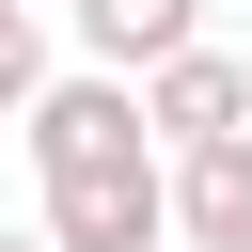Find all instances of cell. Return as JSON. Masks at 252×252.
I'll list each match as a JSON object with an SVG mask.
<instances>
[{
	"label": "cell",
	"instance_id": "6da1fadb",
	"mask_svg": "<svg viewBox=\"0 0 252 252\" xmlns=\"http://www.w3.org/2000/svg\"><path fill=\"white\" fill-rule=\"evenodd\" d=\"M16 142H32V189H47V252H158L173 236V158H158V126H142L126 79L63 63Z\"/></svg>",
	"mask_w": 252,
	"mask_h": 252
},
{
	"label": "cell",
	"instance_id": "7a4b0ae2",
	"mask_svg": "<svg viewBox=\"0 0 252 252\" xmlns=\"http://www.w3.org/2000/svg\"><path fill=\"white\" fill-rule=\"evenodd\" d=\"M63 47H79V79H173L189 47H220L205 32V0H63Z\"/></svg>",
	"mask_w": 252,
	"mask_h": 252
},
{
	"label": "cell",
	"instance_id": "3957f363",
	"mask_svg": "<svg viewBox=\"0 0 252 252\" xmlns=\"http://www.w3.org/2000/svg\"><path fill=\"white\" fill-rule=\"evenodd\" d=\"M142 126H158V158L252 142V47H189L173 79H142Z\"/></svg>",
	"mask_w": 252,
	"mask_h": 252
},
{
	"label": "cell",
	"instance_id": "277c9868",
	"mask_svg": "<svg viewBox=\"0 0 252 252\" xmlns=\"http://www.w3.org/2000/svg\"><path fill=\"white\" fill-rule=\"evenodd\" d=\"M173 236H189V252H252V142L173 158Z\"/></svg>",
	"mask_w": 252,
	"mask_h": 252
},
{
	"label": "cell",
	"instance_id": "5b68a950",
	"mask_svg": "<svg viewBox=\"0 0 252 252\" xmlns=\"http://www.w3.org/2000/svg\"><path fill=\"white\" fill-rule=\"evenodd\" d=\"M47 79H63V63H47V16H32V0H0V126H32V110H47Z\"/></svg>",
	"mask_w": 252,
	"mask_h": 252
},
{
	"label": "cell",
	"instance_id": "8992f818",
	"mask_svg": "<svg viewBox=\"0 0 252 252\" xmlns=\"http://www.w3.org/2000/svg\"><path fill=\"white\" fill-rule=\"evenodd\" d=\"M0 252H47V220H32V236H0Z\"/></svg>",
	"mask_w": 252,
	"mask_h": 252
}]
</instances>
